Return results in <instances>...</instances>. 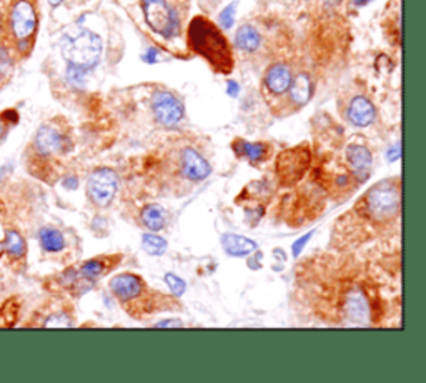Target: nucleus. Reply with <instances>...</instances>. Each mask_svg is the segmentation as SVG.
<instances>
[{
	"mask_svg": "<svg viewBox=\"0 0 426 383\" xmlns=\"http://www.w3.org/2000/svg\"><path fill=\"white\" fill-rule=\"evenodd\" d=\"M188 44L193 52L202 56L220 74L233 69V53L221 30L207 17H195L188 25Z\"/></svg>",
	"mask_w": 426,
	"mask_h": 383,
	"instance_id": "1",
	"label": "nucleus"
},
{
	"mask_svg": "<svg viewBox=\"0 0 426 383\" xmlns=\"http://www.w3.org/2000/svg\"><path fill=\"white\" fill-rule=\"evenodd\" d=\"M60 48L69 67L89 72L101 60L103 44L97 34L82 29L75 34L63 35Z\"/></svg>",
	"mask_w": 426,
	"mask_h": 383,
	"instance_id": "2",
	"label": "nucleus"
},
{
	"mask_svg": "<svg viewBox=\"0 0 426 383\" xmlns=\"http://www.w3.org/2000/svg\"><path fill=\"white\" fill-rule=\"evenodd\" d=\"M8 34L20 56H29L39 27L37 8L30 0H13L7 15Z\"/></svg>",
	"mask_w": 426,
	"mask_h": 383,
	"instance_id": "3",
	"label": "nucleus"
},
{
	"mask_svg": "<svg viewBox=\"0 0 426 383\" xmlns=\"http://www.w3.org/2000/svg\"><path fill=\"white\" fill-rule=\"evenodd\" d=\"M366 210L370 217L376 222H385V220L395 217L400 210V193L398 188L392 183H380L371 188L368 197H366Z\"/></svg>",
	"mask_w": 426,
	"mask_h": 383,
	"instance_id": "4",
	"label": "nucleus"
},
{
	"mask_svg": "<svg viewBox=\"0 0 426 383\" xmlns=\"http://www.w3.org/2000/svg\"><path fill=\"white\" fill-rule=\"evenodd\" d=\"M142 7L147 24L157 34L163 35L165 39H172L174 35L179 34V17L165 0H142Z\"/></svg>",
	"mask_w": 426,
	"mask_h": 383,
	"instance_id": "5",
	"label": "nucleus"
},
{
	"mask_svg": "<svg viewBox=\"0 0 426 383\" xmlns=\"http://www.w3.org/2000/svg\"><path fill=\"white\" fill-rule=\"evenodd\" d=\"M119 178L110 169H98L90 174L87 180V193L90 200L98 207H107L115 197Z\"/></svg>",
	"mask_w": 426,
	"mask_h": 383,
	"instance_id": "6",
	"label": "nucleus"
},
{
	"mask_svg": "<svg viewBox=\"0 0 426 383\" xmlns=\"http://www.w3.org/2000/svg\"><path fill=\"white\" fill-rule=\"evenodd\" d=\"M152 110L155 119L165 127H174L185 115L183 103L180 102V98L167 90H158L153 93Z\"/></svg>",
	"mask_w": 426,
	"mask_h": 383,
	"instance_id": "7",
	"label": "nucleus"
},
{
	"mask_svg": "<svg viewBox=\"0 0 426 383\" xmlns=\"http://www.w3.org/2000/svg\"><path fill=\"white\" fill-rule=\"evenodd\" d=\"M308 150L303 147L293 148V150H287L282 153L278 159L276 169H278V177L283 180L285 183H293L302 177L303 172L308 167Z\"/></svg>",
	"mask_w": 426,
	"mask_h": 383,
	"instance_id": "8",
	"label": "nucleus"
},
{
	"mask_svg": "<svg viewBox=\"0 0 426 383\" xmlns=\"http://www.w3.org/2000/svg\"><path fill=\"white\" fill-rule=\"evenodd\" d=\"M67 145V138L60 130L53 125L44 124L40 125L37 134L34 137V147L35 152L40 157H52L57 153L63 152V148Z\"/></svg>",
	"mask_w": 426,
	"mask_h": 383,
	"instance_id": "9",
	"label": "nucleus"
},
{
	"mask_svg": "<svg viewBox=\"0 0 426 383\" xmlns=\"http://www.w3.org/2000/svg\"><path fill=\"white\" fill-rule=\"evenodd\" d=\"M180 169H182L185 177L192 180V182H200V180H205L212 174L210 164L193 148H183L182 150Z\"/></svg>",
	"mask_w": 426,
	"mask_h": 383,
	"instance_id": "10",
	"label": "nucleus"
},
{
	"mask_svg": "<svg viewBox=\"0 0 426 383\" xmlns=\"http://www.w3.org/2000/svg\"><path fill=\"white\" fill-rule=\"evenodd\" d=\"M143 282L142 278L132 273H122L113 277L110 280V290L117 299L122 301H130L143 292Z\"/></svg>",
	"mask_w": 426,
	"mask_h": 383,
	"instance_id": "11",
	"label": "nucleus"
},
{
	"mask_svg": "<svg viewBox=\"0 0 426 383\" xmlns=\"http://www.w3.org/2000/svg\"><path fill=\"white\" fill-rule=\"evenodd\" d=\"M345 310L348 318L355 323H363L368 322L370 318V301L366 299V295L361 290H350L347 295V301H345Z\"/></svg>",
	"mask_w": 426,
	"mask_h": 383,
	"instance_id": "12",
	"label": "nucleus"
},
{
	"mask_svg": "<svg viewBox=\"0 0 426 383\" xmlns=\"http://www.w3.org/2000/svg\"><path fill=\"white\" fill-rule=\"evenodd\" d=\"M375 107L368 98L355 97L348 107V120L351 122L355 127H368L375 120Z\"/></svg>",
	"mask_w": 426,
	"mask_h": 383,
	"instance_id": "13",
	"label": "nucleus"
},
{
	"mask_svg": "<svg viewBox=\"0 0 426 383\" xmlns=\"http://www.w3.org/2000/svg\"><path fill=\"white\" fill-rule=\"evenodd\" d=\"M292 79H293L292 72H290L287 65L275 64L266 70L265 85L271 93H275V96H282V93H285L290 89Z\"/></svg>",
	"mask_w": 426,
	"mask_h": 383,
	"instance_id": "14",
	"label": "nucleus"
},
{
	"mask_svg": "<svg viewBox=\"0 0 426 383\" xmlns=\"http://www.w3.org/2000/svg\"><path fill=\"white\" fill-rule=\"evenodd\" d=\"M347 159L350 162L353 172L360 175L361 180L368 177L371 169V153L363 145H350L347 148Z\"/></svg>",
	"mask_w": 426,
	"mask_h": 383,
	"instance_id": "15",
	"label": "nucleus"
},
{
	"mask_svg": "<svg viewBox=\"0 0 426 383\" xmlns=\"http://www.w3.org/2000/svg\"><path fill=\"white\" fill-rule=\"evenodd\" d=\"M221 245H224L226 254L233 257L250 255L258 247L255 242L250 240V238L235 235V233H225V235L221 237Z\"/></svg>",
	"mask_w": 426,
	"mask_h": 383,
	"instance_id": "16",
	"label": "nucleus"
},
{
	"mask_svg": "<svg viewBox=\"0 0 426 383\" xmlns=\"http://www.w3.org/2000/svg\"><path fill=\"white\" fill-rule=\"evenodd\" d=\"M0 249L13 260H24L27 255V242L20 232L11 228L4 235V240L0 242Z\"/></svg>",
	"mask_w": 426,
	"mask_h": 383,
	"instance_id": "17",
	"label": "nucleus"
},
{
	"mask_svg": "<svg viewBox=\"0 0 426 383\" xmlns=\"http://www.w3.org/2000/svg\"><path fill=\"white\" fill-rule=\"evenodd\" d=\"M39 242L44 252L47 254H57L65 249V237L60 230L53 227H44L39 232Z\"/></svg>",
	"mask_w": 426,
	"mask_h": 383,
	"instance_id": "18",
	"label": "nucleus"
},
{
	"mask_svg": "<svg viewBox=\"0 0 426 383\" xmlns=\"http://www.w3.org/2000/svg\"><path fill=\"white\" fill-rule=\"evenodd\" d=\"M288 90L292 102L297 103V105H305L311 97V82L308 79V75L300 74L295 77V79H292Z\"/></svg>",
	"mask_w": 426,
	"mask_h": 383,
	"instance_id": "19",
	"label": "nucleus"
},
{
	"mask_svg": "<svg viewBox=\"0 0 426 383\" xmlns=\"http://www.w3.org/2000/svg\"><path fill=\"white\" fill-rule=\"evenodd\" d=\"M235 42H237V47L245 52H255L257 48L260 47L262 37L260 34L257 32L255 27L247 24L238 29L237 35H235Z\"/></svg>",
	"mask_w": 426,
	"mask_h": 383,
	"instance_id": "20",
	"label": "nucleus"
},
{
	"mask_svg": "<svg viewBox=\"0 0 426 383\" xmlns=\"http://www.w3.org/2000/svg\"><path fill=\"white\" fill-rule=\"evenodd\" d=\"M233 148L235 152H237V155L247 157V159L252 162L264 160L266 153H269V148H266L265 143H250L245 141H237L233 143Z\"/></svg>",
	"mask_w": 426,
	"mask_h": 383,
	"instance_id": "21",
	"label": "nucleus"
},
{
	"mask_svg": "<svg viewBox=\"0 0 426 383\" xmlns=\"http://www.w3.org/2000/svg\"><path fill=\"white\" fill-rule=\"evenodd\" d=\"M142 220L145 227L150 228L152 232H158L165 225V210L160 205L150 204L142 210Z\"/></svg>",
	"mask_w": 426,
	"mask_h": 383,
	"instance_id": "22",
	"label": "nucleus"
},
{
	"mask_svg": "<svg viewBox=\"0 0 426 383\" xmlns=\"http://www.w3.org/2000/svg\"><path fill=\"white\" fill-rule=\"evenodd\" d=\"M142 245L147 254L150 255H163L167 250V240L157 233H145L142 238Z\"/></svg>",
	"mask_w": 426,
	"mask_h": 383,
	"instance_id": "23",
	"label": "nucleus"
},
{
	"mask_svg": "<svg viewBox=\"0 0 426 383\" xmlns=\"http://www.w3.org/2000/svg\"><path fill=\"white\" fill-rule=\"evenodd\" d=\"M105 268H107V265L103 264V259L89 260V262H85L84 265H82L79 277L87 278V280H95V278H98L103 272H105Z\"/></svg>",
	"mask_w": 426,
	"mask_h": 383,
	"instance_id": "24",
	"label": "nucleus"
},
{
	"mask_svg": "<svg viewBox=\"0 0 426 383\" xmlns=\"http://www.w3.org/2000/svg\"><path fill=\"white\" fill-rule=\"evenodd\" d=\"M165 282L172 290V294H174L175 297L183 295V292L187 290V283H185L180 277H176L175 273H167L165 275Z\"/></svg>",
	"mask_w": 426,
	"mask_h": 383,
	"instance_id": "25",
	"label": "nucleus"
},
{
	"mask_svg": "<svg viewBox=\"0 0 426 383\" xmlns=\"http://www.w3.org/2000/svg\"><path fill=\"white\" fill-rule=\"evenodd\" d=\"M235 12H237V2H232L230 6H226L224 11H221L219 20L224 29H232L235 22Z\"/></svg>",
	"mask_w": 426,
	"mask_h": 383,
	"instance_id": "26",
	"label": "nucleus"
},
{
	"mask_svg": "<svg viewBox=\"0 0 426 383\" xmlns=\"http://www.w3.org/2000/svg\"><path fill=\"white\" fill-rule=\"evenodd\" d=\"M12 67H13V60L11 52H8V48L0 45V77H6L7 74H11Z\"/></svg>",
	"mask_w": 426,
	"mask_h": 383,
	"instance_id": "27",
	"label": "nucleus"
},
{
	"mask_svg": "<svg viewBox=\"0 0 426 383\" xmlns=\"http://www.w3.org/2000/svg\"><path fill=\"white\" fill-rule=\"evenodd\" d=\"M72 322L69 320V317L63 313H57L52 315V317H49V320H45L44 327H70Z\"/></svg>",
	"mask_w": 426,
	"mask_h": 383,
	"instance_id": "28",
	"label": "nucleus"
},
{
	"mask_svg": "<svg viewBox=\"0 0 426 383\" xmlns=\"http://www.w3.org/2000/svg\"><path fill=\"white\" fill-rule=\"evenodd\" d=\"M311 235H314V232H308L306 235H303L300 240H297L293 243V247H292V250H293V255L297 257V255H300V252L303 250V247L306 245L308 242H310V238H311Z\"/></svg>",
	"mask_w": 426,
	"mask_h": 383,
	"instance_id": "29",
	"label": "nucleus"
},
{
	"mask_svg": "<svg viewBox=\"0 0 426 383\" xmlns=\"http://www.w3.org/2000/svg\"><path fill=\"white\" fill-rule=\"evenodd\" d=\"M12 125L8 124V122L4 119L2 115H0V145H2V142L6 141V137L8 135V129H11Z\"/></svg>",
	"mask_w": 426,
	"mask_h": 383,
	"instance_id": "30",
	"label": "nucleus"
},
{
	"mask_svg": "<svg viewBox=\"0 0 426 383\" xmlns=\"http://www.w3.org/2000/svg\"><path fill=\"white\" fill-rule=\"evenodd\" d=\"M240 92V85L237 82H233V80H230L228 84H226V93H228L230 97H237Z\"/></svg>",
	"mask_w": 426,
	"mask_h": 383,
	"instance_id": "31",
	"label": "nucleus"
},
{
	"mask_svg": "<svg viewBox=\"0 0 426 383\" xmlns=\"http://www.w3.org/2000/svg\"><path fill=\"white\" fill-rule=\"evenodd\" d=\"M157 57H158V51L157 48H148L147 51V53H145V57H143V60L145 62H148V64H155L157 62Z\"/></svg>",
	"mask_w": 426,
	"mask_h": 383,
	"instance_id": "32",
	"label": "nucleus"
},
{
	"mask_svg": "<svg viewBox=\"0 0 426 383\" xmlns=\"http://www.w3.org/2000/svg\"><path fill=\"white\" fill-rule=\"evenodd\" d=\"M155 327L162 328V327H183V323L180 320H163V322H158Z\"/></svg>",
	"mask_w": 426,
	"mask_h": 383,
	"instance_id": "33",
	"label": "nucleus"
},
{
	"mask_svg": "<svg viewBox=\"0 0 426 383\" xmlns=\"http://www.w3.org/2000/svg\"><path fill=\"white\" fill-rule=\"evenodd\" d=\"M400 153H401V148H400V145H395L392 148V150L388 152V155H389V160H396L398 157H400Z\"/></svg>",
	"mask_w": 426,
	"mask_h": 383,
	"instance_id": "34",
	"label": "nucleus"
},
{
	"mask_svg": "<svg viewBox=\"0 0 426 383\" xmlns=\"http://www.w3.org/2000/svg\"><path fill=\"white\" fill-rule=\"evenodd\" d=\"M47 2H49V6H51V7H53V8H56V7H58V6H60V4L63 2V0H47Z\"/></svg>",
	"mask_w": 426,
	"mask_h": 383,
	"instance_id": "35",
	"label": "nucleus"
},
{
	"mask_svg": "<svg viewBox=\"0 0 426 383\" xmlns=\"http://www.w3.org/2000/svg\"><path fill=\"white\" fill-rule=\"evenodd\" d=\"M2 29H4V15L2 11H0V35H2Z\"/></svg>",
	"mask_w": 426,
	"mask_h": 383,
	"instance_id": "36",
	"label": "nucleus"
},
{
	"mask_svg": "<svg viewBox=\"0 0 426 383\" xmlns=\"http://www.w3.org/2000/svg\"><path fill=\"white\" fill-rule=\"evenodd\" d=\"M366 2H370V0H355V4H356V6H365Z\"/></svg>",
	"mask_w": 426,
	"mask_h": 383,
	"instance_id": "37",
	"label": "nucleus"
}]
</instances>
